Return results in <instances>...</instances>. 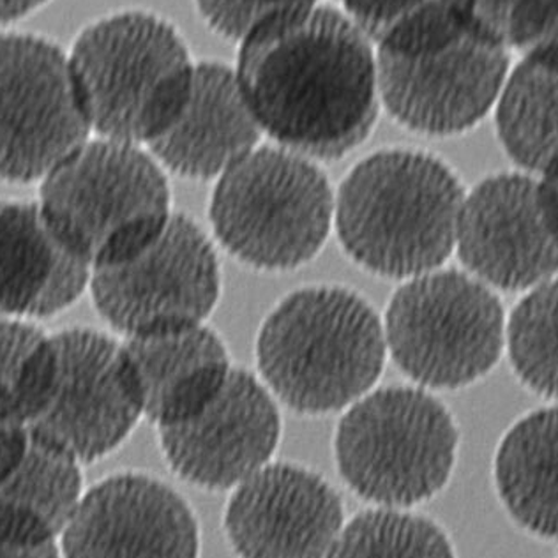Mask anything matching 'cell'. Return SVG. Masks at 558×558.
Returning a JSON list of instances; mask_svg holds the SVG:
<instances>
[{"label": "cell", "instance_id": "obj_3", "mask_svg": "<svg viewBox=\"0 0 558 558\" xmlns=\"http://www.w3.org/2000/svg\"><path fill=\"white\" fill-rule=\"evenodd\" d=\"M387 359L377 310L335 284L293 290L256 332V375L279 405L310 417L341 414L372 392Z\"/></svg>", "mask_w": 558, "mask_h": 558}, {"label": "cell", "instance_id": "obj_34", "mask_svg": "<svg viewBox=\"0 0 558 558\" xmlns=\"http://www.w3.org/2000/svg\"><path fill=\"white\" fill-rule=\"evenodd\" d=\"M546 182H549V181H546ZM549 184H551V187H554L555 193H557V196H558V182H549Z\"/></svg>", "mask_w": 558, "mask_h": 558}, {"label": "cell", "instance_id": "obj_16", "mask_svg": "<svg viewBox=\"0 0 558 558\" xmlns=\"http://www.w3.org/2000/svg\"><path fill=\"white\" fill-rule=\"evenodd\" d=\"M347 517L338 489L315 470L270 461L230 492L223 531L238 558H327Z\"/></svg>", "mask_w": 558, "mask_h": 558}, {"label": "cell", "instance_id": "obj_29", "mask_svg": "<svg viewBox=\"0 0 558 558\" xmlns=\"http://www.w3.org/2000/svg\"><path fill=\"white\" fill-rule=\"evenodd\" d=\"M31 446V432L19 423L0 424V484L24 461Z\"/></svg>", "mask_w": 558, "mask_h": 558}, {"label": "cell", "instance_id": "obj_9", "mask_svg": "<svg viewBox=\"0 0 558 558\" xmlns=\"http://www.w3.org/2000/svg\"><path fill=\"white\" fill-rule=\"evenodd\" d=\"M90 299L119 338L159 335L209 324L223 293L215 239L175 213L135 258L94 270Z\"/></svg>", "mask_w": 558, "mask_h": 558}, {"label": "cell", "instance_id": "obj_6", "mask_svg": "<svg viewBox=\"0 0 558 558\" xmlns=\"http://www.w3.org/2000/svg\"><path fill=\"white\" fill-rule=\"evenodd\" d=\"M336 190L313 159L262 144L213 187V239L258 272L307 266L335 232Z\"/></svg>", "mask_w": 558, "mask_h": 558}, {"label": "cell", "instance_id": "obj_23", "mask_svg": "<svg viewBox=\"0 0 558 558\" xmlns=\"http://www.w3.org/2000/svg\"><path fill=\"white\" fill-rule=\"evenodd\" d=\"M377 50L440 47L474 25V0H336Z\"/></svg>", "mask_w": 558, "mask_h": 558}, {"label": "cell", "instance_id": "obj_14", "mask_svg": "<svg viewBox=\"0 0 558 558\" xmlns=\"http://www.w3.org/2000/svg\"><path fill=\"white\" fill-rule=\"evenodd\" d=\"M283 418L256 373L235 366L195 417L158 429L165 463L179 480L213 494L232 492L275 461Z\"/></svg>", "mask_w": 558, "mask_h": 558}, {"label": "cell", "instance_id": "obj_19", "mask_svg": "<svg viewBox=\"0 0 558 558\" xmlns=\"http://www.w3.org/2000/svg\"><path fill=\"white\" fill-rule=\"evenodd\" d=\"M93 270L51 232L36 201H0V320L57 317L89 292Z\"/></svg>", "mask_w": 558, "mask_h": 558}, {"label": "cell", "instance_id": "obj_12", "mask_svg": "<svg viewBox=\"0 0 558 558\" xmlns=\"http://www.w3.org/2000/svg\"><path fill=\"white\" fill-rule=\"evenodd\" d=\"M489 289L532 290L558 275V196L531 173L483 179L465 195L457 252Z\"/></svg>", "mask_w": 558, "mask_h": 558}, {"label": "cell", "instance_id": "obj_31", "mask_svg": "<svg viewBox=\"0 0 558 558\" xmlns=\"http://www.w3.org/2000/svg\"><path fill=\"white\" fill-rule=\"evenodd\" d=\"M47 2L48 0H0V25L24 19Z\"/></svg>", "mask_w": 558, "mask_h": 558}, {"label": "cell", "instance_id": "obj_15", "mask_svg": "<svg viewBox=\"0 0 558 558\" xmlns=\"http://www.w3.org/2000/svg\"><path fill=\"white\" fill-rule=\"evenodd\" d=\"M59 546L62 558H201V523L178 489L121 472L85 489Z\"/></svg>", "mask_w": 558, "mask_h": 558}, {"label": "cell", "instance_id": "obj_17", "mask_svg": "<svg viewBox=\"0 0 558 558\" xmlns=\"http://www.w3.org/2000/svg\"><path fill=\"white\" fill-rule=\"evenodd\" d=\"M262 138L264 131L244 98L235 68L202 61L186 107L147 150L168 175L216 182L258 149Z\"/></svg>", "mask_w": 558, "mask_h": 558}, {"label": "cell", "instance_id": "obj_25", "mask_svg": "<svg viewBox=\"0 0 558 558\" xmlns=\"http://www.w3.org/2000/svg\"><path fill=\"white\" fill-rule=\"evenodd\" d=\"M327 558H457L442 526L410 509L369 508L344 523Z\"/></svg>", "mask_w": 558, "mask_h": 558}, {"label": "cell", "instance_id": "obj_22", "mask_svg": "<svg viewBox=\"0 0 558 558\" xmlns=\"http://www.w3.org/2000/svg\"><path fill=\"white\" fill-rule=\"evenodd\" d=\"M82 463L39 442L0 484V535L27 545L59 543L84 497Z\"/></svg>", "mask_w": 558, "mask_h": 558}, {"label": "cell", "instance_id": "obj_33", "mask_svg": "<svg viewBox=\"0 0 558 558\" xmlns=\"http://www.w3.org/2000/svg\"><path fill=\"white\" fill-rule=\"evenodd\" d=\"M537 45H557L558 47V19L554 27L549 28V33L546 34L545 38L541 39ZM537 45H534V47H537ZM529 50H531V48H529Z\"/></svg>", "mask_w": 558, "mask_h": 558}, {"label": "cell", "instance_id": "obj_28", "mask_svg": "<svg viewBox=\"0 0 558 558\" xmlns=\"http://www.w3.org/2000/svg\"><path fill=\"white\" fill-rule=\"evenodd\" d=\"M327 0H195L205 25L227 41L241 43L267 20Z\"/></svg>", "mask_w": 558, "mask_h": 558}, {"label": "cell", "instance_id": "obj_24", "mask_svg": "<svg viewBox=\"0 0 558 558\" xmlns=\"http://www.w3.org/2000/svg\"><path fill=\"white\" fill-rule=\"evenodd\" d=\"M59 368L56 332L39 322L0 320V380L16 423L28 428L47 409Z\"/></svg>", "mask_w": 558, "mask_h": 558}, {"label": "cell", "instance_id": "obj_32", "mask_svg": "<svg viewBox=\"0 0 558 558\" xmlns=\"http://www.w3.org/2000/svg\"><path fill=\"white\" fill-rule=\"evenodd\" d=\"M2 423H16V421L11 417L10 405H8V396H5L4 386H2V380H0V424Z\"/></svg>", "mask_w": 558, "mask_h": 558}, {"label": "cell", "instance_id": "obj_5", "mask_svg": "<svg viewBox=\"0 0 558 558\" xmlns=\"http://www.w3.org/2000/svg\"><path fill=\"white\" fill-rule=\"evenodd\" d=\"M51 232L90 270L135 258L175 215L165 168L140 145L93 136L38 184Z\"/></svg>", "mask_w": 558, "mask_h": 558}, {"label": "cell", "instance_id": "obj_8", "mask_svg": "<svg viewBox=\"0 0 558 558\" xmlns=\"http://www.w3.org/2000/svg\"><path fill=\"white\" fill-rule=\"evenodd\" d=\"M381 322L389 359L432 392L472 386L506 349L502 303L463 270L440 267L401 281Z\"/></svg>", "mask_w": 558, "mask_h": 558}, {"label": "cell", "instance_id": "obj_21", "mask_svg": "<svg viewBox=\"0 0 558 558\" xmlns=\"http://www.w3.org/2000/svg\"><path fill=\"white\" fill-rule=\"evenodd\" d=\"M494 477L518 525L558 539V407L535 410L512 424L498 444Z\"/></svg>", "mask_w": 558, "mask_h": 558}, {"label": "cell", "instance_id": "obj_13", "mask_svg": "<svg viewBox=\"0 0 558 558\" xmlns=\"http://www.w3.org/2000/svg\"><path fill=\"white\" fill-rule=\"evenodd\" d=\"M61 368L47 409L28 426L82 465L110 457L144 418L121 338L73 327L56 332Z\"/></svg>", "mask_w": 558, "mask_h": 558}, {"label": "cell", "instance_id": "obj_2", "mask_svg": "<svg viewBox=\"0 0 558 558\" xmlns=\"http://www.w3.org/2000/svg\"><path fill=\"white\" fill-rule=\"evenodd\" d=\"M465 195L444 159L424 150H377L336 190V238L369 275L407 281L440 269L457 252Z\"/></svg>", "mask_w": 558, "mask_h": 558}, {"label": "cell", "instance_id": "obj_10", "mask_svg": "<svg viewBox=\"0 0 558 558\" xmlns=\"http://www.w3.org/2000/svg\"><path fill=\"white\" fill-rule=\"evenodd\" d=\"M93 138L68 51L33 34L0 36V182L39 184Z\"/></svg>", "mask_w": 558, "mask_h": 558}, {"label": "cell", "instance_id": "obj_7", "mask_svg": "<svg viewBox=\"0 0 558 558\" xmlns=\"http://www.w3.org/2000/svg\"><path fill=\"white\" fill-rule=\"evenodd\" d=\"M458 449L457 418L418 386L375 387L341 412L335 432L338 474L372 508L412 509L437 497Z\"/></svg>", "mask_w": 558, "mask_h": 558}, {"label": "cell", "instance_id": "obj_20", "mask_svg": "<svg viewBox=\"0 0 558 558\" xmlns=\"http://www.w3.org/2000/svg\"><path fill=\"white\" fill-rule=\"evenodd\" d=\"M494 113L509 158L535 178L558 182L557 45H537L521 53Z\"/></svg>", "mask_w": 558, "mask_h": 558}, {"label": "cell", "instance_id": "obj_11", "mask_svg": "<svg viewBox=\"0 0 558 558\" xmlns=\"http://www.w3.org/2000/svg\"><path fill=\"white\" fill-rule=\"evenodd\" d=\"M512 64L511 51L475 25L440 47L377 50L381 108L417 135H463L494 112Z\"/></svg>", "mask_w": 558, "mask_h": 558}, {"label": "cell", "instance_id": "obj_30", "mask_svg": "<svg viewBox=\"0 0 558 558\" xmlns=\"http://www.w3.org/2000/svg\"><path fill=\"white\" fill-rule=\"evenodd\" d=\"M0 558H62L59 543L27 545L0 535Z\"/></svg>", "mask_w": 558, "mask_h": 558}, {"label": "cell", "instance_id": "obj_26", "mask_svg": "<svg viewBox=\"0 0 558 558\" xmlns=\"http://www.w3.org/2000/svg\"><path fill=\"white\" fill-rule=\"evenodd\" d=\"M512 368L537 395L558 400V278L521 299L506 324Z\"/></svg>", "mask_w": 558, "mask_h": 558}, {"label": "cell", "instance_id": "obj_1", "mask_svg": "<svg viewBox=\"0 0 558 558\" xmlns=\"http://www.w3.org/2000/svg\"><path fill=\"white\" fill-rule=\"evenodd\" d=\"M235 73L264 136L317 163L340 161L377 126V48L338 5L267 20L239 43Z\"/></svg>", "mask_w": 558, "mask_h": 558}, {"label": "cell", "instance_id": "obj_27", "mask_svg": "<svg viewBox=\"0 0 558 558\" xmlns=\"http://www.w3.org/2000/svg\"><path fill=\"white\" fill-rule=\"evenodd\" d=\"M558 19V0H474V25L511 53L529 50Z\"/></svg>", "mask_w": 558, "mask_h": 558}, {"label": "cell", "instance_id": "obj_4", "mask_svg": "<svg viewBox=\"0 0 558 558\" xmlns=\"http://www.w3.org/2000/svg\"><path fill=\"white\" fill-rule=\"evenodd\" d=\"M68 57L93 136L145 149L178 121L198 64L172 22L142 10L87 25Z\"/></svg>", "mask_w": 558, "mask_h": 558}, {"label": "cell", "instance_id": "obj_18", "mask_svg": "<svg viewBox=\"0 0 558 558\" xmlns=\"http://www.w3.org/2000/svg\"><path fill=\"white\" fill-rule=\"evenodd\" d=\"M121 340L142 415L156 429L195 417L235 369L209 324Z\"/></svg>", "mask_w": 558, "mask_h": 558}]
</instances>
